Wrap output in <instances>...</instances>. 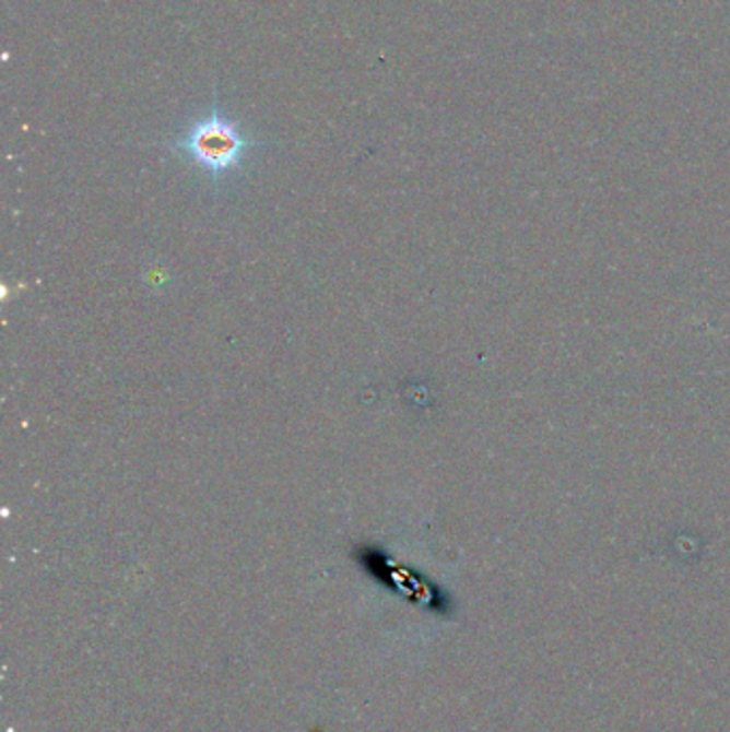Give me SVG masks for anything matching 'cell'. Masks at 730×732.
Returning <instances> with one entry per match:
<instances>
[{
  "mask_svg": "<svg viewBox=\"0 0 730 732\" xmlns=\"http://www.w3.org/2000/svg\"><path fill=\"white\" fill-rule=\"evenodd\" d=\"M161 146L209 174L212 185L219 187L225 178L238 174L256 151H263L270 144L254 138L238 120L227 116L221 109L214 91L209 111L189 122L174 140L163 142Z\"/></svg>",
  "mask_w": 730,
  "mask_h": 732,
  "instance_id": "obj_1",
  "label": "cell"
}]
</instances>
